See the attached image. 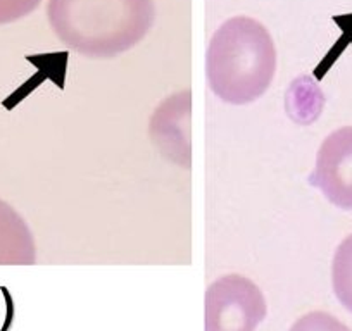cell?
Instances as JSON below:
<instances>
[{"instance_id":"cell-1","label":"cell","mask_w":352,"mask_h":331,"mask_svg":"<svg viewBox=\"0 0 352 331\" xmlns=\"http://www.w3.org/2000/svg\"><path fill=\"white\" fill-rule=\"evenodd\" d=\"M47 19L57 38L94 59L121 56L154 26V0H49Z\"/></svg>"},{"instance_id":"cell-2","label":"cell","mask_w":352,"mask_h":331,"mask_svg":"<svg viewBox=\"0 0 352 331\" xmlns=\"http://www.w3.org/2000/svg\"><path fill=\"white\" fill-rule=\"evenodd\" d=\"M276 47L263 23L235 16L212 35L206 54L211 92L232 106H245L266 93L276 74Z\"/></svg>"},{"instance_id":"cell-3","label":"cell","mask_w":352,"mask_h":331,"mask_svg":"<svg viewBox=\"0 0 352 331\" xmlns=\"http://www.w3.org/2000/svg\"><path fill=\"white\" fill-rule=\"evenodd\" d=\"M266 310L256 283L240 275L223 276L206 292V331H256Z\"/></svg>"},{"instance_id":"cell-4","label":"cell","mask_w":352,"mask_h":331,"mask_svg":"<svg viewBox=\"0 0 352 331\" xmlns=\"http://www.w3.org/2000/svg\"><path fill=\"white\" fill-rule=\"evenodd\" d=\"M309 183L335 207L352 211V126L338 128L324 138Z\"/></svg>"},{"instance_id":"cell-5","label":"cell","mask_w":352,"mask_h":331,"mask_svg":"<svg viewBox=\"0 0 352 331\" xmlns=\"http://www.w3.org/2000/svg\"><path fill=\"white\" fill-rule=\"evenodd\" d=\"M36 245L23 216L0 198V264H35Z\"/></svg>"},{"instance_id":"cell-6","label":"cell","mask_w":352,"mask_h":331,"mask_svg":"<svg viewBox=\"0 0 352 331\" xmlns=\"http://www.w3.org/2000/svg\"><path fill=\"white\" fill-rule=\"evenodd\" d=\"M331 285L338 302L352 312V235L337 247L331 264Z\"/></svg>"},{"instance_id":"cell-7","label":"cell","mask_w":352,"mask_h":331,"mask_svg":"<svg viewBox=\"0 0 352 331\" xmlns=\"http://www.w3.org/2000/svg\"><path fill=\"white\" fill-rule=\"evenodd\" d=\"M290 331H351L344 323L331 314L323 310H314L306 314L294 323Z\"/></svg>"},{"instance_id":"cell-8","label":"cell","mask_w":352,"mask_h":331,"mask_svg":"<svg viewBox=\"0 0 352 331\" xmlns=\"http://www.w3.org/2000/svg\"><path fill=\"white\" fill-rule=\"evenodd\" d=\"M42 0H0V25L14 23L32 14Z\"/></svg>"}]
</instances>
